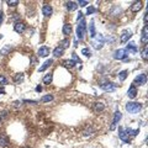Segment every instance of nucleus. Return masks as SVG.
Returning <instances> with one entry per match:
<instances>
[{
  "label": "nucleus",
  "mask_w": 148,
  "mask_h": 148,
  "mask_svg": "<svg viewBox=\"0 0 148 148\" xmlns=\"http://www.w3.org/2000/svg\"><path fill=\"white\" fill-rule=\"evenodd\" d=\"M142 110V104L140 103H127L126 104V111L128 113L136 115Z\"/></svg>",
  "instance_id": "nucleus-1"
},
{
  "label": "nucleus",
  "mask_w": 148,
  "mask_h": 148,
  "mask_svg": "<svg viewBox=\"0 0 148 148\" xmlns=\"http://www.w3.org/2000/svg\"><path fill=\"white\" fill-rule=\"evenodd\" d=\"M78 22L79 24H78V26H77V37L79 40H83L85 33H86V22H85L84 19Z\"/></svg>",
  "instance_id": "nucleus-2"
},
{
  "label": "nucleus",
  "mask_w": 148,
  "mask_h": 148,
  "mask_svg": "<svg viewBox=\"0 0 148 148\" xmlns=\"http://www.w3.org/2000/svg\"><path fill=\"white\" fill-rule=\"evenodd\" d=\"M146 83H147V75L144 73H142V74H138L137 77L134 78L132 85H144Z\"/></svg>",
  "instance_id": "nucleus-3"
},
{
  "label": "nucleus",
  "mask_w": 148,
  "mask_h": 148,
  "mask_svg": "<svg viewBox=\"0 0 148 148\" xmlns=\"http://www.w3.org/2000/svg\"><path fill=\"white\" fill-rule=\"evenodd\" d=\"M126 49H117V51H115V53H113V58L115 59H125L127 61V54H126Z\"/></svg>",
  "instance_id": "nucleus-4"
},
{
  "label": "nucleus",
  "mask_w": 148,
  "mask_h": 148,
  "mask_svg": "<svg viewBox=\"0 0 148 148\" xmlns=\"http://www.w3.org/2000/svg\"><path fill=\"white\" fill-rule=\"evenodd\" d=\"M116 86H117V85L113 84V83H103V84H100V88H101L104 92H113V90L116 89Z\"/></svg>",
  "instance_id": "nucleus-5"
},
{
  "label": "nucleus",
  "mask_w": 148,
  "mask_h": 148,
  "mask_svg": "<svg viewBox=\"0 0 148 148\" xmlns=\"http://www.w3.org/2000/svg\"><path fill=\"white\" fill-rule=\"evenodd\" d=\"M132 37V32L131 31H128V30H126V31H123L122 33H121V37H120V41L122 43H126L128 42V40Z\"/></svg>",
  "instance_id": "nucleus-6"
},
{
  "label": "nucleus",
  "mask_w": 148,
  "mask_h": 148,
  "mask_svg": "<svg viewBox=\"0 0 148 148\" xmlns=\"http://www.w3.org/2000/svg\"><path fill=\"white\" fill-rule=\"evenodd\" d=\"M121 117H122V113H121L120 111H116V112H115V116H113L112 123H111V126H110V130H115V128H116V125H117V122L121 120Z\"/></svg>",
  "instance_id": "nucleus-7"
},
{
  "label": "nucleus",
  "mask_w": 148,
  "mask_h": 148,
  "mask_svg": "<svg viewBox=\"0 0 148 148\" xmlns=\"http://www.w3.org/2000/svg\"><path fill=\"white\" fill-rule=\"evenodd\" d=\"M119 137H120V140H122L125 143H128V142H130V137L127 136V133L125 132V128H122V127H119Z\"/></svg>",
  "instance_id": "nucleus-8"
},
{
  "label": "nucleus",
  "mask_w": 148,
  "mask_h": 148,
  "mask_svg": "<svg viewBox=\"0 0 148 148\" xmlns=\"http://www.w3.org/2000/svg\"><path fill=\"white\" fill-rule=\"evenodd\" d=\"M14 30L17 32V33H22L25 30H26V25L24 24V22H15V25H14Z\"/></svg>",
  "instance_id": "nucleus-9"
},
{
  "label": "nucleus",
  "mask_w": 148,
  "mask_h": 148,
  "mask_svg": "<svg viewBox=\"0 0 148 148\" xmlns=\"http://www.w3.org/2000/svg\"><path fill=\"white\" fill-rule=\"evenodd\" d=\"M103 43H104V37L103 36H98V40L96 41H93V44H94V48L96 49H101L103 48Z\"/></svg>",
  "instance_id": "nucleus-10"
},
{
  "label": "nucleus",
  "mask_w": 148,
  "mask_h": 148,
  "mask_svg": "<svg viewBox=\"0 0 148 148\" xmlns=\"http://www.w3.org/2000/svg\"><path fill=\"white\" fill-rule=\"evenodd\" d=\"M141 42L142 43H147L148 42V27H147V25H144V26H143V30H142Z\"/></svg>",
  "instance_id": "nucleus-11"
},
{
  "label": "nucleus",
  "mask_w": 148,
  "mask_h": 148,
  "mask_svg": "<svg viewBox=\"0 0 148 148\" xmlns=\"http://www.w3.org/2000/svg\"><path fill=\"white\" fill-rule=\"evenodd\" d=\"M49 54V48L47 46H42L38 49V56L40 57H47Z\"/></svg>",
  "instance_id": "nucleus-12"
},
{
  "label": "nucleus",
  "mask_w": 148,
  "mask_h": 148,
  "mask_svg": "<svg viewBox=\"0 0 148 148\" xmlns=\"http://www.w3.org/2000/svg\"><path fill=\"white\" fill-rule=\"evenodd\" d=\"M136 95H137V89H136L134 85H131L130 89H128V92H127V96H128L130 99H134L136 98Z\"/></svg>",
  "instance_id": "nucleus-13"
},
{
  "label": "nucleus",
  "mask_w": 148,
  "mask_h": 148,
  "mask_svg": "<svg viewBox=\"0 0 148 148\" xmlns=\"http://www.w3.org/2000/svg\"><path fill=\"white\" fill-rule=\"evenodd\" d=\"M142 7H143V3L142 1H136V3H133V5L131 6V10L133 13H138Z\"/></svg>",
  "instance_id": "nucleus-14"
},
{
  "label": "nucleus",
  "mask_w": 148,
  "mask_h": 148,
  "mask_svg": "<svg viewBox=\"0 0 148 148\" xmlns=\"http://www.w3.org/2000/svg\"><path fill=\"white\" fill-rule=\"evenodd\" d=\"M94 111L95 112H101V111H104V109H105V105H104V103H94Z\"/></svg>",
  "instance_id": "nucleus-15"
},
{
  "label": "nucleus",
  "mask_w": 148,
  "mask_h": 148,
  "mask_svg": "<svg viewBox=\"0 0 148 148\" xmlns=\"http://www.w3.org/2000/svg\"><path fill=\"white\" fill-rule=\"evenodd\" d=\"M42 13L44 16H49V15H52V13H53V9H52L51 5H43Z\"/></svg>",
  "instance_id": "nucleus-16"
},
{
  "label": "nucleus",
  "mask_w": 148,
  "mask_h": 148,
  "mask_svg": "<svg viewBox=\"0 0 148 148\" xmlns=\"http://www.w3.org/2000/svg\"><path fill=\"white\" fill-rule=\"evenodd\" d=\"M52 63H53V61H52V59H48V61H46V62H44V63H43L42 65L40 67V68H38V72H44L46 69H47V68H48V67H51V64H52Z\"/></svg>",
  "instance_id": "nucleus-17"
},
{
  "label": "nucleus",
  "mask_w": 148,
  "mask_h": 148,
  "mask_svg": "<svg viewBox=\"0 0 148 148\" xmlns=\"http://www.w3.org/2000/svg\"><path fill=\"white\" fill-rule=\"evenodd\" d=\"M89 35L92 38H94L95 36H96V31H95V25H94V22H90L89 24Z\"/></svg>",
  "instance_id": "nucleus-18"
},
{
  "label": "nucleus",
  "mask_w": 148,
  "mask_h": 148,
  "mask_svg": "<svg viewBox=\"0 0 148 148\" xmlns=\"http://www.w3.org/2000/svg\"><path fill=\"white\" fill-rule=\"evenodd\" d=\"M67 9L69 10V11H75L78 9V5L75 1H68L67 3Z\"/></svg>",
  "instance_id": "nucleus-19"
},
{
  "label": "nucleus",
  "mask_w": 148,
  "mask_h": 148,
  "mask_svg": "<svg viewBox=\"0 0 148 148\" xmlns=\"http://www.w3.org/2000/svg\"><path fill=\"white\" fill-rule=\"evenodd\" d=\"M127 51L128 52H133V53H136L138 49H137V46H136V43L134 42H128V44H127Z\"/></svg>",
  "instance_id": "nucleus-20"
},
{
  "label": "nucleus",
  "mask_w": 148,
  "mask_h": 148,
  "mask_svg": "<svg viewBox=\"0 0 148 148\" xmlns=\"http://www.w3.org/2000/svg\"><path fill=\"white\" fill-rule=\"evenodd\" d=\"M52 79H53V74L52 73H48V74H46L44 78H43V84H51L52 83Z\"/></svg>",
  "instance_id": "nucleus-21"
},
{
  "label": "nucleus",
  "mask_w": 148,
  "mask_h": 148,
  "mask_svg": "<svg viewBox=\"0 0 148 148\" xmlns=\"http://www.w3.org/2000/svg\"><path fill=\"white\" fill-rule=\"evenodd\" d=\"M63 33L65 36H69L72 33V26L69 24H64L63 25Z\"/></svg>",
  "instance_id": "nucleus-22"
},
{
  "label": "nucleus",
  "mask_w": 148,
  "mask_h": 148,
  "mask_svg": "<svg viewBox=\"0 0 148 148\" xmlns=\"http://www.w3.org/2000/svg\"><path fill=\"white\" fill-rule=\"evenodd\" d=\"M24 78H25L24 73H19V74H16V77L14 78L15 84H20V83H22V82H24Z\"/></svg>",
  "instance_id": "nucleus-23"
},
{
  "label": "nucleus",
  "mask_w": 148,
  "mask_h": 148,
  "mask_svg": "<svg viewBox=\"0 0 148 148\" xmlns=\"http://www.w3.org/2000/svg\"><path fill=\"white\" fill-rule=\"evenodd\" d=\"M125 132L127 133V136H132V137H134V136H137V133H138V130H132V128L127 127V128H125Z\"/></svg>",
  "instance_id": "nucleus-24"
},
{
  "label": "nucleus",
  "mask_w": 148,
  "mask_h": 148,
  "mask_svg": "<svg viewBox=\"0 0 148 148\" xmlns=\"http://www.w3.org/2000/svg\"><path fill=\"white\" fill-rule=\"evenodd\" d=\"M63 52H64V49L62 48V47H59V46H58V47H56L54 51H53V56H54V57H61L62 54H63Z\"/></svg>",
  "instance_id": "nucleus-25"
},
{
  "label": "nucleus",
  "mask_w": 148,
  "mask_h": 148,
  "mask_svg": "<svg viewBox=\"0 0 148 148\" xmlns=\"http://www.w3.org/2000/svg\"><path fill=\"white\" fill-rule=\"evenodd\" d=\"M7 144H9L7 138L4 136V134H0V147H6Z\"/></svg>",
  "instance_id": "nucleus-26"
},
{
  "label": "nucleus",
  "mask_w": 148,
  "mask_h": 148,
  "mask_svg": "<svg viewBox=\"0 0 148 148\" xmlns=\"http://www.w3.org/2000/svg\"><path fill=\"white\" fill-rule=\"evenodd\" d=\"M63 64L65 65V67H67V68H73V67H74V65H75L77 63H75L73 59H68V61H64Z\"/></svg>",
  "instance_id": "nucleus-27"
},
{
  "label": "nucleus",
  "mask_w": 148,
  "mask_h": 148,
  "mask_svg": "<svg viewBox=\"0 0 148 148\" xmlns=\"http://www.w3.org/2000/svg\"><path fill=\"white\" fill-rule=\"evenodd\" d=\"M52 100H53V95H51V94L44 95V96L41 99V101H42V103H49V101H52Z\"/></svg>",
  "instance_id": "nucleus-28"
},
{
  "label": "nucleus",
  "mask_w": 148,
  "mask_h": 148,
  "mask_svg": "<svg viewBox=\"0 0 148 148\" xmlns=\"http://www.w3.org/2000/svg\"><path fill=\"white\" fill-rule=\"evenodd\" d=\"M126 78H127V71H122L119 73V79H120V82H123Z\"/></svg>",
  "instance_id": "nucleus-29"
},
{
  "label": "nucleus",
  "mask_w": 148,
  "mask_h": 148,
  "mask_svg": "<svg viewBox=\"0 0 148 148\" xmlns=\"http://www.w3.org/2000/svg\"><path fill=\"white\" fill-rule=\"evenodd\" d=\"M82 54H84L85 57H90L92 56V52H90L89 48H83L82 49Z\"/></svg>",
  "instance_id": "nucleus-30"
},
{
  "label": "nucleus",
  "mask_w": 148,
  "mask_h": 148,
  "mask_svg": "<svg viewBox=\"0 0 148 148\" xmlns=\"http://www.w3.org/2000/svg\"><path fill=\"white\" fill-rule=\"evenodd\" d=\"M94 13H96V9L94 6H89L88 7V10H86V15H92Z\"/></svg>",
  "instance_id": "nucleus-31"
},
{
  "label": "nucleus",
  "mask_w": 148,
  "mask_h": 148,
  "mask_svg": "<svg viewBox=\"0 0 148 148\" xmlns=\"http://www.w3.org/2000/svg\"><path fill=\"white\" fill-rule=\"evenodd\" d=\"M68 46H69V41H68V40H63V41L61 42V46H59V47H62V48L64 49V48H67Z\"/></svg>",
  "instance_id": "nucleus-32"
},
{
  "label": "nucleus",
  "mask_w": 148,
  "mask_h": 148,
  "mask_svg": "<svg viewBox=\"0 0 148 148\" xmlns=\"http://www.w3.org/2000/svg\"><path fill=\"white\" fill-rule=\"evenodd\" d=\"M10 49H11V47H10V46H5L4 48H3L1 51H0V54L5 56V54H6V52H7V51H10Z\"/></svg>",
  "instance_id": "nucleus-33"
},
{
  "label": "nucleus",
  "mask_w": 148,
  "mask_h": 148,
  "mask_svg": "<svg viewBox=\"0 0 148 148\" xmlns=\"http://www.w3.org/2000/svg\"><path fill=\"white\" fill-rule=\"evenodd\" d=\"M6 84H7V79L4 75H0V85L4 86V85H6Z\"/></svg>",
  "instance_id": "nucleus-34"
},
{
  "label": "nucleus",
  "mask_w": 148,
  "mask_h": 148,
  "mask_svg": "<svg viewBox=\"0 0 148 148\" xmlns=\"http://www.w3.org/2000/svg\"><path fill=\"white\" fill-rule=\"evenodd\" d=\"M142 58L143 59H147V46H144L142 49Z\"/></svg>",
  "instance_id": "nucleus-35"
},
{
  "label": "nucleus",
  "mask_w": 148,
  "mask_h": 148,
  "mask_svg": "<svg viewBox=\"0 0 148 148\" xmlns=\"http://www.w3.org/2000/svg\"><path fill=\"white\" fill-rule=\"evenodd\" d=\"M17 4H19V1H16V0H9V1H7V5H9V6H16Z\"/></svg>",
  "instance_id": "nucleus-36"
},
{
  "label": "nucleus",
  "mask_w": 148,
  "mask_h": 148,
  "mask_svg": "<svg viewBox=\"0 0 148 148\" xmlns=\"http://www.w3.org/2000/svg\"><path fill=\"white\" fill-rule=\"evenodd\" d=\"M88 4H89V3H88V1H84V0H79L77 3V5H79V6H86Z\"/></svg>",
  "instance_id": "nucleus-37"
},
{
  "label": "nucleus",
  "mask_w": 148,
  "mask_h": 148,
  "mask_svg": "<svg viewBox=\"0 0 148 148\" xmlns=\"http://www.w3.org/2000/svg\"><path fill=\"white\" fill-rule=\"evenodd\" d=\"M73 58H74L73 61H74V62H75V63H77V64H80V63H82V61H80V59L78 58L77 53H73Z\"/></svg>",
  "instance_id": "nucleus-38"
},
{
  "label": "nucleus",
  "mask_w": 148,
  "mask_h": 148,
  "mask_svg": "<svg viewBox=\"0 0 148 148\" xmlns=\"http://www.w3.org/2000/svg\"><path fill=\"white\" fill-rule=\"evenodd\" d=\"M93 134V130L92 128H89V130H86V131H84V136L86 137V136H92Z\"/></svg>",
  "instance_id": "nucleus-39"
},
{
  "label": "nucleus",
  "mask_w": 148,
  "mask_h": 148,
  "mask_svg": "<svg viewBox=\"0 0 148 148\" xmlns=\"http://www.w3.org/2000/svg\"><path fill=\"white\" fill-rule=\"evenodd\" d=\"M83 19H84L83 14H82V13H79V14H78V16H77V20H78V21H80V20H83Z\"/></svg>",
  "instance_id": "nucleus-40"
},
{
  "label": "nucleus",
  "mask_w": 148,
  "mask_h": 148,
  "mask_svg": "<svg viewBox=\"0 0 148 148\" xmlns=\"http://www.w3.org/2000/svg\"><path fill=\"white\" fill-rule=\"evenodd\" d=\"M24 103H27V104H37V101H35V100H24Z\"/></svg>",
  "instance_id": "nucleus-41"
},
{
  "label": "nucleus",
  "mask_w": 148,
  "mask_h": 148,
  "mask_svg": "<svg viewBox=\"0 0 148 148\" xmlns=\"http://www.w3.org/2000/svg\"><path fill=\"white\" fill-rule=\"evenodd\" d=\"M36 92H37V93H41V92H42V86H41V85L36 86Z\"/></svg>",
  "instance_id": "nucleus-42"
},
{
  "label": "nucleus",
  "mask_w": 148,
  "mask_h": 148,
  "mask_svg": "<svg viewBox=\"0 0 148 148\" xmlns=\"http://www.w3.org/2000/svg\"><path fill=\"white\" fill-rule=\"evenodd\" d=\"M1 21H3V14L0 13V24H1Z\"/></svg>",
  "instance_id": "nucleus-43"
},
{
  "label": "nucleus",
  "mask_w": 148,
  "mask_h": 148,
  "mask_svg": "<svg viewBox=\"0 0 148 148\" xmlns=\"http://www.w3.org/2000/svg\"><path fill=\"white\" fill-rule=\"evenodd\" d=\"M0 94H5V90H4V89H0Z\"/></svg>",
  "instance_id": "nucleus-44"
}]
</instances>
